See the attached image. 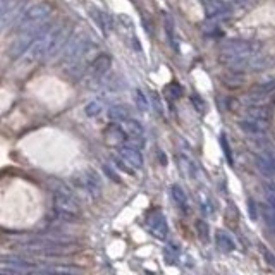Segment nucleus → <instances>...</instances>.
<instances>
[{"label": "nucleus", "instance_id": "obj_5", "mask_svg": "<svg viewBox=\"0 0 275 275\" xmlns=\"http://www.w3.org/2000/svg\"><path fill=\"white\" fill-rule=\"evenodd\" d=\"M122 127L127 133V139H141V141H145V129L138 121L129 119V121L122 122Z\"/></svg>", "mask_w": 275, "mask_h": 275}, {"label": "nucleus", "instance_id": "obj_9", "mask_svg": "<svg viewBox=\"0 0 275 275\" xmlns=\"http://www.w3.org/2000/svg\"><path fill=\"white\" fill-rule=\"evenodd\" d=\"M28 275H79L76 274L69 267H53V269H43V270H34Z\"/></svg>", "mask_w": 275, "mask_h": 275}, {"label": "nucleus", "instance_id": "obj_7", "mask_svg": "<svg viewBox=\"0 0 275 275\" xmlns=\"http://www.w3.org/2000/svg\"><path fill=\"white\" fill-rule=\"evenodd\" d=\"M81 186H83L86 191H90L91 195H96V193L100 191V188H102V184H100V177L93 172L81 174Z\"/></svg>", "mask_w": 275, "mask_h": 275}, {"label": "nucleus", "instance_id": "obj_17", "mask_svg": "<svg viewBox=\"0 0 275 275\" xmlns=\"http://www.w3.org/2000/svg\"><path fill=\"white\" fill-rule=\"evenodd\" d=\"M220 145H222L224 155L227 157V162H229V164H232V155H231V148H229V143H227L226 134H220Z\"/></svg>", "mask_w": 275, "mask_h": 275}, {"label": "nucleus", "instance_id": "obj_18", "mask_svg": "<svg viewBox=\"0 0 275 275\" xmlns=\"http://www.w3.org/2000/svg\"><path fill=\"white\" fill-rule=\"evenodd\" d=\"M246 208H248V215H250V219H257L258 217V212H257V205H255V201L251 198H248L246 201Z\"/></svg>", "mask_w": 275, "mask_h": 275}, {"label": "nucleus", "instance_id": "obj_19", "mask_svg": "<svg viewBox=\"0 0 275 275\" xmlns=\"http://www.w3.org/2000/svg\"><path fill=\"white\" fill-rule=\"evenodd\" d=\"M136 103L139 105V108H141V110H146V108H148V100H146V96L143 95L141 90L136 91Z\"/></svg>", "mask_w": 275, "mask_h": 275}, {"label": "nucleus", "instance_id": "obj_16", "mask_svg": "<svg viewBox=\"0 0 275 275\" xmlns=\"http://www.w3.org/2000/svg\"><path fill=\"white\" fill-rule=\"evenodd\" d=\"M196 227H198V229H196L198 236L203 239V241H207L208 239V224H205L203 220H198V222H196Z\"/></svg>", "mask_w": 275, "mask_h": 275}, {"label": "nucleus", "instance_id": "obj_10", "mask_svg": "<svg viewBox=\"0 0 275 275\" xmlns=\"http://www.w3.org/2000/svg\"><path fill=\"white\" fill-rule=\"evenodd\" d=\"M112 121H117V122H126L129 121V112H127L126 107H112L110 112H108Z\"/></svg>", "mask_w": 275, "mask_h": 275}, {"label": "nucleus", "instance_id": "obj_15", "mask_svg": "<svg viewBox=\"0 0 275 275\" xmlns=\"http://www.w3.org/2000/svg\"><path fill=\"white\" fill-rule=\"evenodd\" d=\"M165 95H167L170 100H177L181 95H183V88H181L179 84L172 83V84H169V86L165 88Z\"/></svg>", "mask_w": 275, "mask_h": 275}, {"label": "nucleus", "instance_id": "obj_20", "mask_svg": "<svg viewBox=\"0 0 275 275\" xmlns=\"http://www.w3.org/2000/svg\"><path fill=\"white\" fill-rule=\"evenodd\" d=\"M103 170H105V174H107L108 177H110L112 181H114V183H119V184L122 183V179L117 176V172H115V170L112 169V167H108V165H103Z\"/></svg>", "mask_w": 275, "mask_h": 275}, {"label": "nucleus", "instance_id": "obj_6", "mask_svg": "<svg viewBox=\"0 0 275 275\" xmlns=\"http://www.w3.org/2000/svg\"><path fill=\"white\" fill-rule=\"evenodd\" d=\"M170 195H172V200L176 201V205L179 207V210L183 212V214H188L189 203H188V196H186L184 189L181 188L179 184H172L170 186Z\"/></svg>", "mask_w": 275, "mask_h": 275}, {"label": "nucleus", "instance_id": "obj_11", "mask_svg": "<svg viewBox=\"0 0 275 275\" xmlns=\"http://www.w3.org/2000/svg\"><path fill=\"white\" fill-rule=\"evenodd\" d=\"M263 220H265L267 227L275 234V208H272L270 205L263 208Z\"/></svg>", "mask_w": 275, "mask_h": 275}, {"label": "nucleus", "instance_id": "obj_13", "mask_svg": "<svg viewBox=\"0 0 275 275\" xmlns=\"http://www.w3.org/2000/svg\"><path fill=\"white\" fill-rule=\"evenodd\" d=\"M48 12H50V7L46 5V3H40V5H34L33 9H31L29 12L26 14V17H28V19H36V17H41V15H45Z\"/></svg>", "mask_w": 275, "mask_h": 275}, {"label": "nucleus", "instance_id": "obj_14", "mask_svg": "<svg viewBox=\"0 0 275 275\" xmlns=\"http://www.w3.org/2000/svg\"><path fill=\"white\" fill-rule=\"evenodd\" d=\"M239 126L243 127V131H246V133H250V134L260 133V124H258L257 121H241L239 122Z\"/></svg>", "mask_w": 275, "mask_h": 275}, {"label": "nucleus", "instance_id": "obj_22", "mask_svg": "<svg viewBox=\"0 0 275 275\" xmlns=\"http://www.w3.org/2000/svg\"><path fill=\"white\" fill-rule=\"evenodd\" d=\"M191 102L195 103V107H196V110H198V112H203L205 110V107H203L205 103H203V100H201L200 96H193Z\"/></svg>", "mask_w": 275, "mask_h": 275}, {"label": "nucleus", "instance_id": "obj_4", "mask_svg": "<svg viewBox=\"0 0 275 275\" xmlns=\"http://www.w3.org/2000/svg\"><path fill=\"white\" fill-rule=\"evenodd\" d=\"M105 141L110 146L122 148L127 141V133L124 131L122 126H119V124H110V126L105 129Z\"/></svg>", "mask_w": 275, "mask_h": 275}, {"label": "nucleus", "instance_id": "obj_3", "mask_svg": "<svg viewBox=\"0 0 275 275\" xmlns=\"http://www.w3.org/2000/svg\"><path fill=\"white\" fill-rule=\"evenodd\" d=\"M119 157L134 170L143 167V155L139 148H133V146L129 145H124L122 148H119Z\"/></svg>", "mask_w": 275, "mask_h": 275}, {"label": "nucleus", "instance_id": "obj_8", "mask_svg": "<svg viewBox=\"0 0 275 275\" xmlns=\"http://www.w3.org/2000/svg\"><path fill=\"white\" fill-rule=\"evenodd\" d=\"M215 243H217V246H219L222 251H226V253H231V251L236 250L234 239H232L226 231H217L215 232Z\"/></svg>", "mask_w": 275, "mask_h": 275}, {"label": "nucleus", "instance_id": "obj_1", "mask_svg": "<svg viewBox=\"0 0 275 275\" xmlns=\"http://www.w3.org/2000/svg\"><path fill=\"white\" fill-rule=\"evenodd\" d=\"M53 208L57 210L62 219L65 220H77L81 214V208L74 200V196L67 191V189L57 188L53 191Z\"/></svg>", "mask_w": 275, "mask_h": 275}, {"label": "nucleus", "instance_id": "obj_21", "mask_svg": "<svg viewBox=\"0 0 275 275\" xmlns=\"http://www.w3.org/2000/svg\"><path fill=\"white\" fill-rule=\"evenodd\" d=\"M267 201H269V205L272 208H275V186H269L267 188Z\"/></svg>", "mask_w": 275, "mask_h": 275}, {"label": "nucleus", "instance_id": "obj_12", "mask_svg": "<svg viewBox=\"0 0 275 275\" xmlns=\"http://www.w3.org/2000/svg\"><path fill=\"white\" fill-rule=\"evenodd\" d=\"M102 110H103V105L100 102H90L86 107H84V114L88 115V117H98L100 114H102Z\"/></svg>", "mask_w": 275, "mask_h": 275}, {"label": "nucleus", "instance_id": "obj_2", "mask_svg": "<svg viewBox=\"0 0 275 275\" xmlns=\"http://www.w3.org/2000/svg\"><path fill=\"white\" fill-rule=\"evenodd\" d=\"M145 226H146V229H148V232H152L155 238H160V239L167 238L169 226H167L165 217L162 215L160 212H152V214L146 215Z\"/></svg>", "mask_w": 275, "mask_h": 275}]
</instances>
